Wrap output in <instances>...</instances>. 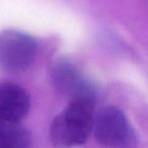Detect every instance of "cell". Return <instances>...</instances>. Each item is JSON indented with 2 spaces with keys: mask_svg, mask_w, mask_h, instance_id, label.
Returning a JSON list of instances; mask_svg holds the SVG:
<instances>
[{
  "mask_svg": "<svg viewBox=\"0 0 148 148\" xmlns=\"http://www.w3.org/2000/svg\"><path fill=\"white\" fill-rule=\"evenodd\" d=\"M31 109L29 92L13 82H0V120L21 122Z\"/></svg>",
  "mask_w": 148,
  "mask_h": 148,
  "instance_id": "5b68a950",
  "label": "cell"
},
{
  "mask_svg": "<svg viewBox=\"0 0 148 148\" xmlns=\"http://www.w3.org/2000/svg\"><path fill=\"white\" fill-rule=\"evenodd\" d=\"M32 144V134L21 122L0 120V148H27Z\"/></svg>",
  "mask_w": 148,
  "mask_h": 148,
  "instance_id": "8992f818",
  "label": "cell"
},
{
  "mask_svg": "<svg viewBox=\"0 0 148 148\" xmlns=\"http://www.w3.org/2000/svg\"><path fill=\"white\" fill-rule=\"evenodd\" d=\"M50 77L56 90L69 99L95 87L82 76L76 66L64 58H58L53 62L50 69Z\"/></svg>",
  "mask_w": 148,
  "mask_h": 148,
  "instance_id": "277c9868",
  "label": "cell"
},
{
  "mask_svg": "<svg viewBox=\"0 0 148 148\" xmlns=\"http://www.w3.org/2000/svg\"><path fill=\"white\" fill-rule=\"evenodd\" d=\"M38 53V43L23 32L0 33V68L9 73H21L29 69Z\"/></svg>",
  "mask_w": 148,
  "mask_h": 148,
  "instance_id": "3957f363",
  "label": "cell"
},
{
  "mask_svg": "<svg viewBox=\"0 0 148 148\" xmlns=\"http://www.w3.org/2000/svg\"><path fill=\"white\" fill-rule=\"evenodd\" d=\"M95 105V88L70 99L66 109L54 118L50 126V138L54 145L71 147L84 143L92 130Z\"/></svg>",
  "mask_w": 148,
  "mask_h": 148,
  "instance_id": "6da1fadb",
  "label": "cell"
},
{
  "mask_svg": "<svg viewBox=\"0 0 148 148\" xmlns=\"http://www.w3.org/2000/svg\"><path fill=\"white\" fill-rule=\"evenodd\" d=\"M95 138L109 147H133L137 135L126 115L116 107H107L95 115L92 130Z\"/></svg>",
  "mask_w": 148,
  "mask_h": 148,
  "instance_id": "7a4b0ae2",
  "label": "cell"
}]
</instances>
